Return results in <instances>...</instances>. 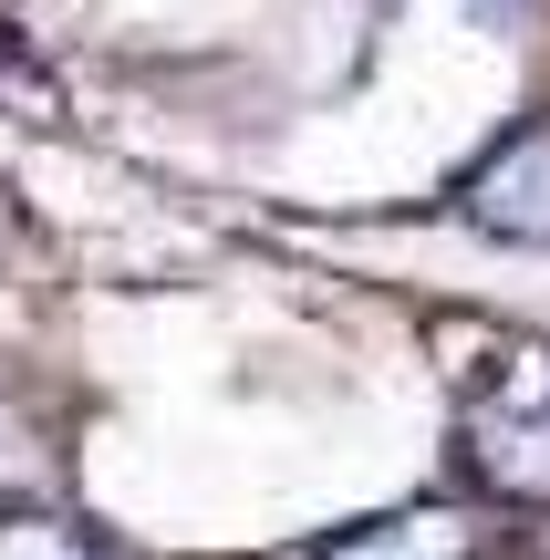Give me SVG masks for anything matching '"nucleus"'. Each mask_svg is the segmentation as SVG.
<instances>
[{
    "label": "nucleus",
    "instance_id": "7ed1b4c3",
    "mask_svg": "<svg viewBox=\"0 0 550 560\" xmlns=\"http://www.w3.org/2000/svg\"><path fill=\"white\" fill-rule=\"evenodd\" d=\"M478 550V529H468V509H395V520H364V529H343L323 560H468Z\"/></svg>",
    "mask_w": 550,
    "mask_h": 560
},
{
    "label": "nucleus",
    "instance_id": "20e7f679",
    "mask_svg": "<svg viewBox=\"0 0 550 560\" xmlns=\"http://www.w3.org/2000/svg\"><path fill=\"white\" fill-rule=\"evenodd\" d=\"M0 560H94V540L62 520H0Z\"/></svg>",
    "mask_w": 550,
    "mask_h": 560
},
{
    "label": "nucleus",
    "instance_id": "f257e3e1",
    "mask_svg": "<svg viewBox=\"0 0 550 560\" xmlns=\"http://www.w3.org/2000/svg\"><path fill=\"white\" fill-rule=\"evenodd\" d=\"M468 478L510 509H550V353H519V374L468 405Z\"/></svg>",
    "mask_w": 550,
    "mask_h": 560
},
{
    "label": "nucleus",
    "instance_id": "f03ea898",
    "mask_svg": "<svg viewBox=\"0 0 550 560\" xmlns=\"http://www.w3.org/2000/svg\"><path fill=\"white\" fill-rule=\"evenodd\" d=\"M457 208H468V219L489 229V240L550 249V115H540V125H510V136H499L489 156L468 166Z\"/></svg>",
    "mask_w": 550,
    "mask_h": 560
}]
</instances>
